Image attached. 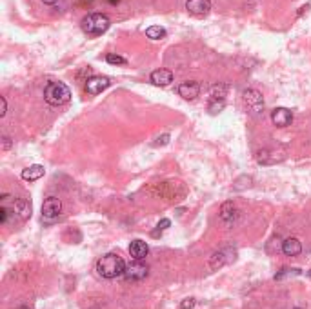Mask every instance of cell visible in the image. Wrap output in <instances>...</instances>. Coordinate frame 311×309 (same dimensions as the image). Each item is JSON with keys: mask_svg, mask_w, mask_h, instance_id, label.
Returning a JSON list of instances; mask_svg holds the SVG:
<instances>
[{"mask_svg": "<svg viewBox=\"0 0 311 309\" xmlns=\"http://www.w3.org/2000/svg\"><path fill=\"white\" fill-rule=\"evenodd\" d=\"M96 271L102 278H116L124 277V271H126V262L122 260V257L115 253L104 255L99 262H96Z\"/></svg>", "mask_w": 311, "mask_h": 309, "instance_id": "6da1fadb", "label": "cell"}, {"mask_svg": "<svg viewBox=\"0 0 311 309\" xmlns=\"http://www.w3.org/2000/svg\"><path fill=\"white\" fill-rule=\"evenodd\" d=\"M44 98L49 106H62L71 98V91L64 82H49L44 89Z\"/></svg>", "mask_w": 311, "mask_h": 309, "instance_id": "7a4b0ae2", "label": "cell"}, {"mask_svg": "<svg viewBox=\"0 0 311 309\" xmlns=\"http://www.w3.org/2000/svg\"><path fill=\"white\" fill-rule=\"evenodd\" d=\"M80 26H82L84 33H88L91 36H99L108 31L111 22H109V18L104 13H91V15L84 16V20H82Z\"/></svg>", "mask_w": 311, "mask_h": 309, "instance_id": "3957f363", "label": "cell"}, {"mask_svg": "<svg viewBox=\"0 0 311 309\" xmlns=\"http://www.w3.org/2000/svg\"><path fill=\"white\" fill-rule=\"evenodd\" d=\"M149 267L148 264H144L142 260H133L131 264L126 265V271H124V278L129 282H137V280H144L148 277Z\"/></svg>", "mask_w": 311, "mask_h": 309, "instance_id": "277c9868", "label": "cell"}, {"mask_svg": "<svg viewBox=\"0 0 311 309\" xmlns=\"http://www.w3.org/2000/svg\"><path fill=\"white\" fill-rule=\"evenodd\" d=\"M242 98H244V102H246V106L251 109V111L260 113L264 109L262 93L257 91V89H246V91L242 93Z\"/></svg>", "mask_w": 311, "mask_h": 309, "instance_id": "5b68a950", "label": "cell"}, {"mask_svg": "<svg viewBox=\"0 0 311 309\" xmlns=\"http://www.w3.org/2000/svg\"><path fill=\"white\" fill-rule=\"evenodd\" d=\"M186 9L193 16H206L211 11V0H186Z\"/></svg>", "mask_w": 311, "mask_h": 309, "instance_id": "8992f818", "label": "cell"}, {"mask_svg": "<svg viewBox=\"0 0 311 309\" xmlns=\"http://www.w3.org/2000/svg\"><path fill=\"white\" fill-rule=\"evenodd\" d=\"M60 211H62V202L56 197H48L44 200V204H42V217L48 218V220L56 218L60 215Z\"/></svg>", "mask_w": 311, "mask_h": 309, "instance_id": "52a82bcc", "label": "cell"}, {"mask_svg": "<svg viewBox=\"0 0 311 309\" xmlns=\"http://www.w3.org/2000/svg\"><path fill=\"white\" fill-rule=\"evenodd\" d=\"M109 86H111V80H109L108 76H91V78H88V82H86V91H88L89 95H100V93H102L104 89H108Z\"/></svg>", "mask_w": 311, "mask_h": 309, "instance_id": "ba28073f", "label": "cell"}, {"mask_svg": "<svg viewBox=\"0 0 311 309\" xmlns=\"http://www.w3.org/2000/svg\"><path fill=\"white\" fill-rule=\"evenodd\" d=\"M271 120L277 128H287L293 122V111L287 108H275L271 111Z\"/></svg>", "mask_w": 311, "mask_h": 309, "instance_id": "9c48e42d", "label": "cell"}, {"mask_svg": "<svg viewBox=\"0 0 311 309\" xmlns=\"http://www.w3.org/2000/svg\"><path fill=\"white\" fill-rule=\"evenodd\" d=\"M149 80H151V84L159 86V88H166V86H169L173 82V73L169 71V69H155V71L151 73V76H149Z\"/></svg>", "mask_w": 311, "mask_h": 309, "instance_id": "30bf717a", "label": "cell"}, {"mask_svg": "<svg viewBox=\"0 0 311 309\" xmlns=\"http://www.w3.org/2000/svg\"><path fill=\"white\" fill-rule=\"evenodd\" d=\"M177 91H179V95L182 96V98H186V100H193V98H197V96H199L200 86H199V82L188 80V82H182Z\"/></svg>", "mask_w": 311, "mask_h": 309, "instance_id": "8fae6325", "label": "cell"}, {"mask_svg": "<svg viewBox=\"0 0 311 309\" xmlns=\"http://www.w3.org/2000/svg\"><path fill=\"white\" fill-rule=\"evenodd\" d=\"M149 253V245L144 240H133L129 244V255L133 257V260H144Z\"/></svg>", "mask_w": 311, "mask_h": 309, "instance_id": "7c38bea8", "label": "cell"}, {"mask_svg": "<svg viewBox=\"0 0 311 309\" xmlns=\"http://www.w3.org/2000/svg\"><path fill=\"white\" fill-rule=\"evenodd\" d=\"M282 253L286 257H297V255L302 253V244H300L299 238H286L282 242Z\"/></svg>", "mask_w": 311, "mask_h": 309, "instance_id": "4fadbf2b", "label": "cell"}, {"mask_svg": "<svg viewBox=\"0 0 311 309\" xmlns=\"http://www.w3.org/2000/svg\"><path fill=\"white\" fill-rule=\"evenodd\" d=\"M44 166H40V164H35V166H29V168H26L24 171H22V178L24 180H29V182H35L38 180V178L44 177Z\"/></svg>", "mask_w": 311, "mask_h": 309, "instance_id": "5bb4252c", "label": "cell"}, {"mask_svg": "<svg viewBox=\"0 0 311 309\" xmlns=\"http://www.w3.org/2000/svg\"><path fill=\"white\" fill-rule=\"evenodd\" d=\"M15 209H16V213L20 215V218H22V220H26V218L31 215V204H29L28 200H24V198H18V200H15Z\"/></svg>", "mask_w": 311, "mask_h": 309, "instance_id": "9a60e30c", "label": "cell"}, {"mask_svg": "<svg viewBox=\"0 0 311 309\" xmlns=\"http://www.w3.org/2000/svg\"><path fill=\"white\" fill-rule=\"evenodd\" d=\"M220 217H222L224 222H231L235 220L237 217V209L235 205H233V202H226V204L222 205V213H220Z\"/></svg>", "mask_w": 311, "mask_h": 309, "instance_id": "2e32d148", "label": "cell"}, {"mask_svg": "<svg viewBox=\"0 0 311 309\" xmlns=\"http://www.w3.org/2000/svg\"><path fill=\"white\" fill-rule=\"evenodd\" d=\"M146 36L151 38V40H162L166 36V29L160 28V26H151V28L146 29Z\"/></svg>", "mask_w": 311, "mask_h": 309, "instance_id": "e0dca14e", "label": "cell"}, {"mask_svg": "<svg viewBox=\"0 0 311 309\" xmlns=\"http://www.w3.org/2000/svg\"><path fill=\"white\" fill-rule=\"evenodd\" d=\"M226 86L224 84H215L211 88V100H224V96H226Z\"/></svg>", "mask_w": 311, "mask_h": 309, "instance_id": "ac0fdd59", "label": "cell"}, {"mask_svg": "<svg viewBox=\"0 0 311 309\" xmlns=\"http://www.w3.org/2000/svg\"><path fill=\"white\" fill-rule=\"evenodd\" d=\"M300 273V269H297V267H284L282 271H279V273L275 275V280H282V278H286V277H297V275Z\"/></svg>", "mask_w": 311, "mask_h": 309, "instance_id": "d6986e66", "label": "cell"}, {"mask_svg": "<svg viewBox=\"0 0 311 309\" xmlns=\"http://www.w3.org/2000/svg\"><path fill=\"white\" fill-rule=\"evenodd\" d=\"M226 264V258H224V251H219V253H215L211 257V260H209V265H211V269H217L220 267V265Z\"/></svg>", "mask_w": 311, "mask_h": 309, "instance_id": "ffe728a7", "label": "cell"}, {"mask_svg": "<svg viewBox=\"0 0 311 309\" xmlns=\"http://www.w3.org/2000/svg\"><path fill=\"white\" fill-rule=\"evenodd\" d=\"M106 60H108V64H113V66H124L128 62L124 56L115 55V53H108V55H106Z\"/></svg>", "mask_w": 311, "mask_h": 309, "instance_id": "44dd1931", "label": "cell"}, {"mask_svg": "<svg viewBox=\"0 0 311 309\" xmlns=\"http://www.w3.org/2000/svg\"><path fill=\"white\" fill-rule=\"evenodd\" d=\"M195 304H197V300L195 298H184L182 302H180V309H193L195 307Z\"/></svg>", "mask_w": 311, "mask_h": 309, "instance_id": "7402d4cb", "label": "cell"}, {"mask_svg": "<svg viewBox=\"0 0 311 309\" xmlns=\"http://www.w3.org/2000/svg\"><path fill=\"white\" fill-rule=\"evenodd\" d=\"M222 108H224V100H211V104H209V111L211 113H219Z\"/></svg>", "mask_w": 311, "mask_h": 309, "instance_id": "603a6c76", "label": "cell"}, {"mask_svg": "<svg viewBox=\"0 0 311 309\" xmlns=\"http://www.w3.org/2000/svg\"><path fill=\"white\" fill-rule=\"evenodd\" d=\"M169 225H171V222H169L168 218H164V220L159 222V225H157V228H159V231H164V229H168Z\"/></svg>", "mask_w": 311, "mask_h": 309, "instance_id": "cb8c5ba5", "label": "cell"}, {"mask_svg": "<svg viewBox=\"0 0 311 309\" xmlns=\"http://www.w3.org/2000/svg\"><path fill=\"white\" fill-rule=\"evenodd\" d=\"M159 142H155V146H164V144H168L169 142V135H162V137L157 138Z\"/></svg>", "mask_w": 311, "mask_h": 309, "instance_id": "d4e9b609", "label": "cell"}, {"mask_svg": "<svg viewBox=\"0 0 311 309\" xmlns=\"http://www.w3.org/2000/svg\"><path fill=\"white\" fill-rule=\"evenodd\" d=\"M0 222H2V224H6V222H8V209H6V208L0 209Z\"/></svg>", "mask_w": 311, "mask_h": 309, "instance_id": "484cf974", "label": "cell"}, {"mask_svg": "<svg viewBox=\"0 0 311 309\" xmlns=\"http://www.w3.org/2000/svg\"><path fill=\"white\" fill-rule=\"evenodd\" d=\"M0 102H2V111H0V117H4L6 111H8V104H6V98H4V96L0 98Z\"/></svg>", "mask_w": 311, "mask_h": 309, "instance_id": "4316f807", "label": "cell"}, {"mask_svg": "<svg viewBox=\"0 0 311 309\" xmlns=\"http://www.w3.org/2000/svg\"><path fill=\"white\" fill-rule=\"evenodd\" d=\"M42 2H44V4H48V6H53V4H56L59 0H42Z\"/></svg>", "mask_w": 311, "mask_h": 309, "instance_id": "83f0119b", "label": "cell"}, {"mask_svg": "<svg viewBox=\"0 0 311 309\" xmlns=\"http://www.w3.org/2000/svg\"><path fill=\"white\" fill-rule=\"evenodd\" d=\"M2 140H4V149H8V148H9V138H8V137H4V138H2Z\"/></svg>", "mask_w": 311, "mask_h": 309, "instance_id": "f1b7e54d", "label": "cell"}, {"mask_svg": "<svg viewBox=\"0 0 311 309\" xmlns=\"http://www.w3.org/2000/svg\"><path fill=\"white\" fill-rule=\"evenodd\" d=\"M18 309H31V307H26V305H24V307H18Z\"/></svg>", "mask_w": 311, "mask_h": 309, "instance_id": "f546056e", "label": "cell"}, {"mask_svg": "<svg viewBox=\"0 0 311 309\" xmlns=\"http://www.w3.org/2000/svg\"><path fill=\"white\" fill-rule=\"evenodd\" d=\"M307 275H309V277H311V267H309V271H307Z\"/></svg>", "mask_w": 311, "mask_h": 309, "instance_id": "4dcf8cb0", "label": "cell"}, {"mask_svg": "<svg viewBox=\"0 0 311 309\" xmlns=\"http://www.w3.org/2000/svg\"><path fill=\"white\" fill-rule=\"evenodd\" d=\"M89 309H100V307H89Z\"/></svg>", "mask_w": 311, "mask_h": 309, "instance_id": "1f68e13d", "label": "cell"}, {"mask_svg": "<svg viewBox=\"0 0 311 309\" xmlns=\"http://www.w3.org/2000/svg\"><path fill=\"white\" fill-rule=\"evenodd\" d=\"M295 309H300V307H295Z\"/></svg>", "mask_w": 311, "mask_h": 309, "instance_id": "d6a6232c", "label": "cell"}]
</instances>
